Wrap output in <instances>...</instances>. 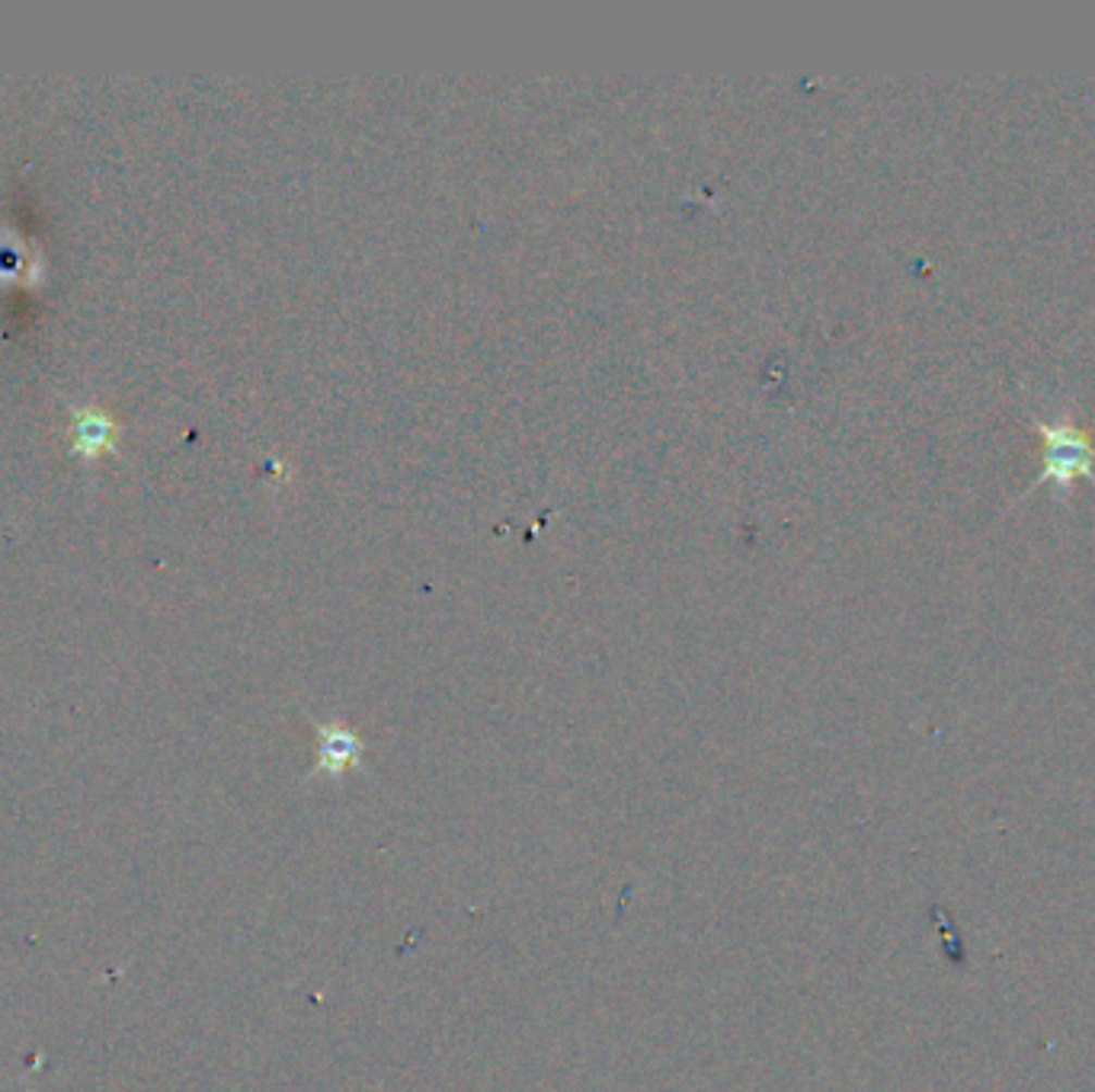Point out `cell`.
<instances>
[{
  "instance_id": "cell-1",
  "label": "cell",
  "mask_w": 1095,
  "mask_h": 1092,
  "mask_svg": "<svg viewBox=\"0 0 1095 1092\" xmlns=\"http://www.w3.org/2000/svg\"><path fill=\"white\" fill-rule=\"evenodd\" d=\"M1037 433L1044 439V471L1041 481H1054L1060 491L1080 474L1095 477V446L1093 439L1077 430L1073 423H1044L1037 420Z\"/></svg>"
},
{
  "instance_id": "cell-2",
  "label": "cell",
  "mask_w": 1095,
  "mask_h": 1092,
  "mask_svg": "<svg viewBox=\"0 0 1095 1092\" xmlns=\"http://www.w3.org/2000/svg\"><path fill=\"white\" fill-rule=\"evenodd\" d=\"M359 762V741L346 728H321V759L314 772L340 775L344 769Z\"/></svg>"
},
{
  "instance_id": "cell-3",
  "label": "cell",
  "mask_w": 1095,
  "mask_h": 1092,
  "mask_svg": "<svg viewBox=\"0 0 1095 1092\" xmlns=\"http://www.w3.org/2000/svg\"><path fill=\"white\" fill-rule=\"evenodd\" d=\"M115 426L113 420L100 410H84L77 413L74 423V449L80 456H100L110 443H113Z\"/></svg>"
}]
</instances>
